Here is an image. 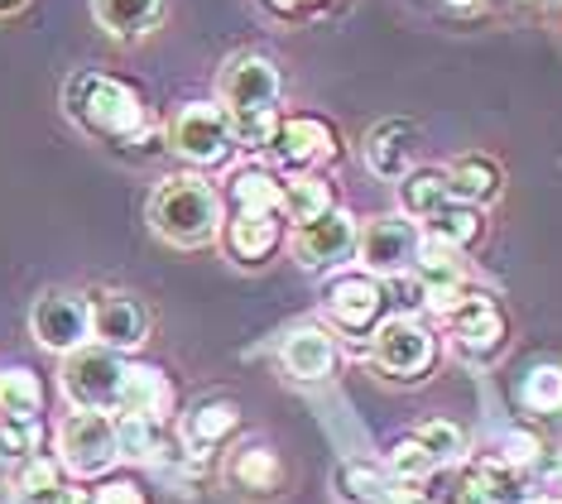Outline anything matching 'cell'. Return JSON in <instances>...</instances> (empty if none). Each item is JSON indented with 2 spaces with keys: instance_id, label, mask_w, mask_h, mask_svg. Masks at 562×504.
<instances>
[{
  "instance_id": "6da1fadb",
  "label": "cell",
  "mask_w": 562,
  "mask_h": 504,
  "mask_svg": "<svg viewBox=\"0 0 562 504\" xmlns=\"http://www.w3.org/2000/svg\"><path fill=\"white\" fill-rule=\"evenodd\" d=\"M63 107L68 115L92 131L101 139L121 149H135L149 139V115H145V101L131 82L121 77H106V72H72L68 87H63Z\"/></svg>"
},
{
  "instance_id": "7a4b0ae2",
  "label": "cell",
  "mask_w": 562,
  "mask_h": 504,
  "mask_svg": "<svg viewBox=\"0 0 562 504\" xmlns=\"http://www.w3.org/2000/svg\"><path fill=\"white\" fill-rule=\"evenodd\" d=\"M149 222L173 245H207L222 231V198L202 178H164L149 198Z\"/></svg>"
},
{
  "instance_id": "3957f363",
  "label": "cell",
  "mask_w": 562,
  "mask_h": 504,
  "mask_svg": "<svg viewBox=\"0 0 562 504\" xmlns=\"http://www.w3.org/2000/svg\"><path fill=\"white\" fill-rule=\"evenodd\" d=\"M58 461L72 475H82V481H92V475H106L121 461L116 418H111V413L78 408L68 423H63V433H58Z\"/></svg>"
},
{
  "instance_id": "277c9868",
  "label": "cell",
  "mask_w": 562,
  "mask_h": 504,
  "mask_svg": "<svg viewBox=\"0 0 562 504\" xmlns=\"http://www.w3.org/2000/svg\"><path fill=\"white\" fill-rule=\"evenodd\" d=\"M169 145L183 154L188 164H202V168L226 164L236 149L232 115H226V107H212V101H188L169 125Z\"/></svg>"
},
{
  "instance_id": "5b68a950",
  "label": "cell",
  "mask_w": 562,
  "mask_h": 504,
  "mask_svg": "<svg viewBox=\"0 0 562 504\" xmlns=\"http://www.w3.org/2000/svg\"><path fill=\"white\" fill-rule=\"evenodd\" d=\"M121 380H125V360L106 346H82V351L63 356V394L78 408L106 413L121 404Z\"/></svg>"
},
{
  "instance_id": "8992f818",
  "label": "cell",
  "mask_w": 562,
  "mask_h": 504,
  "mask_svg": "<svg viewBox=\"0 0 562 504\" xmlns=\"http://www.w3.org/2000/svg\"><path fill=\"white\" fill-rule=\"evenodd\" d=\"M279 68L265 54H240L222 72V107L226 115H270L279 107Z\"/></svg>"
},
{
  "instance_id": "52a82bcc",
  "label": "cell",
  "mask_w": 562,
  "mask_h": 504,
  "mask_svg": "<svg viewBox=\"0 0 562 504\" xmlns=\"http://www.w3.org/2000/svg\"><path fill=\"white\" fill-rule=\"evenodd\" d=\"M438 360V346H432L428 327H418L414 317H385L375 327V366L390 370L394 380H424Z\"/></svg>"
},
{
  "instance_id": "ba28073f",
  "label": "cell",
  "mask_w": 562,
  "mask_h": 504,
  "mask_svg": "<svg viewBox=\"0 0 562 504\" xmlns=\"http://www.w3.org/2000/svg\"><path fill=\"white\" fill-rule=\"evenodd\" d=\"M30 327H34V341L40 346H48V351H58V356H72V351H82L87 336H92V303H82L78 293L54 289L34 303Z\"/></svg>"
},
{
  "instance_id": "9c48e42d",
  "label": "cell",
  "mask_w": 562,
  "mask_h": 504,
  "mask_svg": "<svg viewBox=\"0 0 562 504\" xmlns=\"http://www.w3.org/2000/svg\"><path fill=\"white\" fill-rule=\"evenodd\" d=\"M356 250H361L366 275L394 279V275H404L408 260H414V250H418V226L404 222V216H380V222H370L361 236H356Z\"/></svg>"
},
{
  "instance_id": "30bf717a",
  "label": "cell",
  "mask_w": 562,
  "mask_h": 504,
  "mask_svg": "<svg viewBox=\"0 0 562 504\" xmlns=\"http://www.w3.org/2000/svg\"><path fill=\"white\" fill-rule=\"evenodd\" d=\"M92 336L106 351H139L149 341V307L135 293H97L92 303Z\"/></svg>"
},
{
  "instance_id": "8fae6325",
  "label": "cell",
  "mask_w": 562,
  "mask_h": 504,
  "mask_svg": "<svg viewBox=\"0 0 562 504\" xmlns=\"http://www.w3.org/2000/svg\"><path fill=\"white\" fill-rule=\"evenodd\" d=\"M447 322H452L457 341H462L467 356H495L505 346V313L495 307V299H485V293H457V303L447 307Z\"/></svg>"
},
{
  "instance_id": "7c38bea8",
  "label": "cell",
  "mask_w": 562,
  "mask_h": 504,
  "mask_svg": "<svg viewBox=\"0 0 562 504\" xmlns=\"http://www.w3.org/2000/svg\"><path fill=\"white\" fill-rule=\"evenodd\" d=\"M327 307H331V317H337V327L366 332L385 313V283L375 275H341L327 283Z\"/></svg>"
},
{
  "instance_id": "4fadbf2b",
  "label": "cell",
  "mask_w": 562,
  "mask_h": 504,
  "mask_svg": "<svg viewBox=\"0 0 562 504\" xmlns=\"http://www.w3.org/2000/svg\"><path fill=\"white\" fill-rule=\"evenodd\" d=\"M222 240L236 265L255 269V265L274 260V250L284 245V226H279V216H270V212H236L232 222L222 226Z\"/></svg>"
},
{
  "instance_id": "5bb4252c",
  "label": "cell",
  "mask_w": 562,
  "mask_h": 504,
  "mask_svg": "<svg viewBox=\"0 0 562 504\" xmlns=\"http://www.w3.org/2000/svg\"><path fill=\"white\" fill-rule=\"evenodd\" d=\"M270 154L289 168H308V164H323L337 154V135H331V125L317 121V115H293V121H279Z\"/></svg>"
},
{
  "instance_id": "9a60e30c",
  "label": "cell",
  "mask_w": 562,
  "mask_h": 504,
  "mask_svg": "<svg viewBox=\"0 0 562 504\" xmlns=\"http://www.w3.org/2000/svg\"><path fill=\"white\" fill-rule=\"evenodd\" d=\"M121 413H135V418L149 423H169L173 418V384L159 366H125L121 380Z\"/></svg>"
},
{
  "instance_id": "2e32d148",
  "label": "cell",
  "mask_w": 562,
  "mask_h": 504,
  "mask_svg": "<svg viewBox=\"0 0 562 504\" xmlns=\"http://www.w3.org/2000/svg\"><path fill=\"white\" fill-rule=\"evenodd\" d=\"M351 250H356V222L347 212H327V216H317L313 226L299 231V260L308 269L341 265Z\"/></svg>"
},
{
  "instance_id": "e0dca14e",
  "label": "cell",
  "mask_w": 562,
  "mask_h": 504,
  "mask_svg": "<svg viewBox=\"0 0 562 504\" xmlns=\"http://www.w3.org/2000/svg\"><path fill=\"white\" fill-rule=\"evenodd\" d=\"M414 149H418V125L414 121H380L375 131L366 135V164L375 168L380 178H404Z\"/></svg>"
},
{
  "instance_id": "ac0fdd59",
  "label": "cell",
  "mask_w": 562,
  "mask_h": 504,
  "mask_svg": "<svg viewBox=\"0 0 562 504\" xmlns=\"http://www.w3.org/2000/svg\"><path fill=\"white\" fill-rule=\"evenodd\" d=\"M279 360H284V370L293 380H327L331 370H337V346H331L327 332L317 327H299L284 336V346H279Z\"/></svg>"
},
{
  "instance_id": "d6986e66",
  "label": "cell",
  "mask_w": 562,
  "mask_h": 504,
  "mask_svg": "<svg viewBox=\"0 0 562 504\" xmlns=\"http://www.w3.org/2000/svg\"><path fill=\"white\" fill-rule=\"evenodd\" d=\"M240 428V408L236 399H207V404H198L193 413H188L183 423V443L193 457H207V451H216Z\"/></svg>"
},
{
  "instance_id": "ffe728a7",
  "label": "cell",
  "mask_w": 562,
  "mask_h": 504,
  "mask_svg": "<svg viewBox=\"0 0 562 504\" xmlns=\"http://www.w3.org/2000/svg\"><path fill=\"white\" fill-rule=\"evenodd\" d=\"M226 475H232V485L246 490V495H279V485H284V461L265 443H246L232 457Z\"/></svg>"
},
{
  "instance_id": "44dd1931",
  "label": "cell",
  "mask_w": 562,
  "mask_h": 504,
  "mask_svg": "<svg viewBox=\"0 0 562 504\" xmlns=\"http://www.w3.org/2000/svg\"><path fill=\"white\" fill-rule=\"evenodd\" d=\"M447 188H452L457 202L481 206V202H495V198H501L505 173H501V164L485 159V154H462V159L447 168Z\"/></svg>"
},
{
  "instance_id": "7402d4cb",
  "label": "cell",
  "mask_w": 562,
  "mask_h": 504,
  "mask_svg": "<svg viewBox=\"0 0 562 504\" xmlns=\"http://www.w3.org/2000/svg\"><path fill=\"white\" fill-rule=\"evenodd\" d=\"M44 408V380L30 366H5L0 370V413L10 423H34Z\"/></svg>"
},
{
  "instance_id": "603a6c76",
  "label": "cell",
  "mask_w": 562,
  "mask_h": 504,
  "mask_svg": "<svg viewBox=\"0 0 562 504\" xmlns=\"http://www.w3.org/2000/svg\"><path fill=\"white\" fill-rule=\"evenodd\" d=\"M101 30H111L116 38H135L149 34L164 15V0H92Z\"/></svg>"
},
{
  "instance_id": "cb8c5ba5",
  "label": "cell",
  "mask_w": 562,
  "mask_h": 504,
  "mask_svg": "<svg viewBox=\"0 0 562 504\" xmlns=\"http://www.w3.org/2000/svg\"><path fill=\"white\" fill-rule=\"evenodd\" d=\"M284 222H293V226H313L317 216H327L331 212V192H327V183L317 173H293L289 183H284Z\"/></svg>"
},
{
  "instance_id": "d4e9b609",
  "label": "cell",
  "mask_w": 562,
  "mask_h": 504,
  "mask_svg": "<svg viewBox=\"0 0 562 504\" xmlns=\"http://www.w3.org/2000/svg\"><path fill=\"white\" fill-rule=\"evenodd\" d=\"M414 275L424 279L428 289H457V279H462V260H457V250L442 236H418Z\"/></svg>"
},
{
  "instance_id": "484cf974",
  "label": "cell",
  "mask_w": 562,
  "mask_h": 504,
  "mask_svg": "<svg viewBox=\"0 0 562 504\" xmlns=\"http://www.w3.org/2000/svg\"><path fill=\"white\" fill-rule=\"evenodd\" d=\"M232 202L236 212H279L284 206V183H279L274 173H265V168H240L232 178Z\"/></svg>"
},
{
  "instance_id": "4316f807",
  "label": "cell",
  "mask_w": 562,
  "mask_h": 504,
  "mask_svg": "<svg viewBox=\"0 0 562 504\" xmlns=\"http://www.w3.org/2000/svg\"><path fill=\"white\" fill-rule=\"evenodd\" d=\"M400 202L408 216H432L438 206L452 202V188H447V173L438 168H418V173L400 178Z\"/></svg>"
},
{
  "instance_id": "83f0119b",
  "label": "cell",
  "mask_w": 562,
  "mask_h": 504,
  "mask_svg": "<svg viewBox=\"0 0 562 504\" xmlns=\"http://www.w3.org/2000/svg\"><path fill=\"white\" fill-rule=\"evenodd\" d=\"M432 222V236H442L452 250H467V245H476L481 240V231H485V216H481V206H471V202H447L438 206V212L428 216Z\"/></svg>"
},
{
  "instance_id": "f1b7e54d",
  "label": "cell",
  "mask_w": 562,
  "mask_h": 504,
  "mask_svg": "<svg viewBox=\"0 0 562 504\" xmlns=\"http://www.w3.org/2000/svg\"><path fill=\"white\" fill-rule=\"evenodd\" d=\"M519 404L539 418H553L562 413V366H533L519 380Z\"/></svg>"
},
{
  "instance_id": "f546056e",
  "label": "cell",
  "mask_w": 562,
  "mask_h": 504,
  "mask_svg": "<svg viewBox=\"0 0 562 504\" xmlns=\"http://www.w3.org/2000/svg\"><path fill=\"white\" fill-rule=\"evenodd\" d=\"M116 447H121V457H131V461H155L159 451H169L164 447V423L125 413V418H116Z\"/></svg>"
},
{
  "instance_id": "4dcf8cb0",
  "label": "cell",
  "mask_w": 562,
  "mask_h": 504,
  "mask_svg": "<svg viewBox=\"0 0 562 504\" xmlns=\"http://www.w3.org/2000/svg\"><path fill=\"white\" fill-rule=\"evenodd\" d=\"M337 490L347 504H390V481L366 461H347L337 471Z\"/></svg>"
},
{
  "instance_id": "1f68e13d",
  "label": "cell",
  "mask_w": 562,
  "mask_h": 504,
  "mask_svg": "<svg viewBox=\"0 0 562 504\" xmlns=\"http://www.w3.org/2000/svg\"><path fill=\"white\" fill-rule=\"evenodd\" d=\"M414 443L428 451L438 467H452V461H462L467 457V433L457 428V423H447V418H432L424 423V428L414 433Z\"/></svg>"
},
{
  "instance_id": "d6a6232c",
  "label": "cell",
  "mask_w": 562,
  "mask_h": 504,
  "mask_svg": "<svg viewBox=\"0 0 562 504\" xmlns=\"http://www.w3.org/2000/svg\"><path fill=\"white\" fill-rule=\"evenodd\" d=\"M390 471H394V481H414V485H424L428 475L438 471V461H432L428 451L414 443V437H404V443H394V451H390Z\"/></svg>"
},
{
  "instance_id": "836d02e7",
  "label": "cell",
  "mask_w": 562,
  "mask_h": 504,
  "mask_svg": "<svg viewBox=\"0 0 562 504\" xmlns=\"http://www.w3.org/2000/svg\"><path fill=\"white\" fill-rule=\"evenodd\" d=\"M34 447H40V428H34V423L0 418V467H20V461H30Z\"/></svg>"
},
{
  "instance_id": "e575fe53",
  "label": "cell",
  "mask_w": 562,
  "mask_h": 504,
  "mask_svg": "<svg viewBox=\"0 0 562 504\" xmlns=\"http://www.w3.org/2000/svg\"><path fill=\"white\" fill-rule=\"evenodd\" d=\"M539 451H543V443L533 433H524V428L501 437V461H505V467H515V471L529 467V461H539Z\"/></svg>"
},
{
  "instance_id": "d590c367",
  "label": "cell",
  "mask_w": 562,
  "mask_h": 504,
  "mask_svg": "<svg viewBox=\"0 0 562 504\" xmlns=\"http://www.w3.org/2000/svg\"><path fill=\"white\" fill-rule=\"evenodd\" d=\"M48 485H58V461H48V457L20 461V481H15L20 495H30V490H48Z\"/></svg>"
},
{
  "instance_id": "8d00e7d4",
  "label": "cell",
  "mask_w": 562,
  "mask_h": 504,
  "mask_svg": "<svg viewBox=\"0 0 562 504\" xmlns=\"http://www.w3.org/2000/svg\"><path fill=\"white\" fill-rule=\"evenodd\" d=\"M87 504H149V495L139 490L135 481H125V475H116V481H101L92 490V500Z\"/></svg>"
},
{
  "instance_id": "74e56055",
  "label": "cell",
  "mask_w": 562,
  "mask_h": 504,
  "mask_svg": "<svg viewBox=\"0 0 562 504\" xmlns=\"http://www.w3.org/2000/svg\"><path fill=\"white\" fill-rule=\"evenodd\" d=\"M385 293H394V303H404L408 313H418V307H428V283L424 279H404V275H394L385 279Z\"/></svg>"
},
{
  "instance_id": "f35d334b",
  "label": "cell",
  "mask_w": 562,
  "mask_h": 504,
  "mask_svg": "<svg viewBox=\"0 0 562 504\" xmlns=\"http://www.w3.org/2000/svg\"><path fill=\"white\" fill-rule=\"evenodd\" d=\"M20 504H82V500L58 481V485H48V490H30V495H20Z\"/></svg>"
},
{
  "instance_id": "ab89813d",
  "label": "cell",
  "mask_w": 562,
  "mask_h": 504,
  "mask_svg": "<svg viewBox=\"0 0 562 504\" xmlns=\"http://www.w3.org/2000/svg\"><path fill=\"white\" fill-rule=\"evenodd\" d=\"M543 500L562 504V457H553L548 461V471H543Z\"/></svg>"
},
{
  "instance_id": "60d3db41",
  "label": "cell",
  "mask_w": 562,
  "mask_h": 504,
  "mask_svg": "<svg viewBox=\"0 0 562 504\" xmlns=\"http://www.w3.org/2000/svg\"><path fill=\"white\" fill-rule=\"evenodd\" d=\"M274 10H303V5H317V0H270Z\"/></svg>"
},
{
  "instance_id": "b9f144b4",
  "label": "cell",
  "mask_w": 562,
  "mask_h": 504,
  "mask_svg": "<svg viewBox=\"0 0 562 504\" xmlns=\"http://www.w3.org/2000/svg\"><path fill=\"white\" fill-rule=\"evenodd\" d=\"M24 0H0V15H10V10H20Z\"/></svg>"
},
{
  "instance_id": "7bdbcfd3",
  "label": "cell",
  "mask_w": 562,
  "mask_h": 504,
  "mask_svg": "<svg viewBox=\"0 0 562 504\" xmlns=\"http://www.w3.org/2000/svg\"><path fill=\"white\" fill-rule=\"evenodd\" d=\"M447 5H476V0H447Z\"/></svg>"
},
{
  "instance_id": "ee69618b",
  "label": "cell",
  "mask_w": 562,
  "mask_h": 504,
  "mask_svg": "<svg viewBox=\"0 0 562 504\" xmlns=\"http://www.w3.org/2000/svg\"><path fill=\"white\" fill-rule=\"evenodd\" d=\"M529 504H548V500H529Z\"/></svg>"
}]
</instances>
